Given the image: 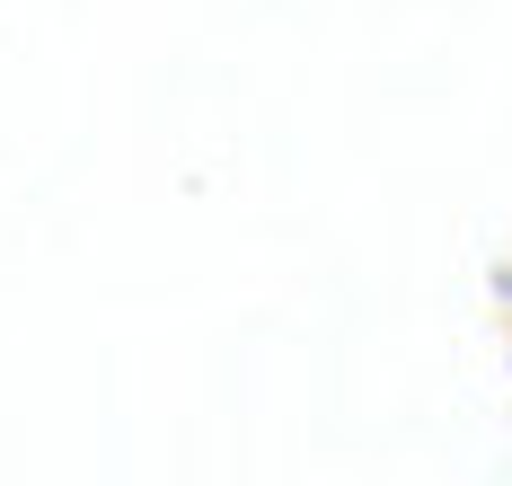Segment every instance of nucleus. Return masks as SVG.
Here are the masks:
<instances>
[]
</instances>
